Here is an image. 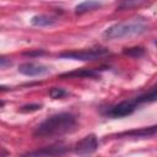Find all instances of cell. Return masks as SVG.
<instances>
[{
  "label": "cell",
  "mask_w": 157,
  "mask_h": 157,
  "mask_svg": "<svg viewBox=\"0 0 157 157\" xmlns=\"http://www.w3.org/2000/svg\"><path fill=\"white\" fill-rule=\"evenodd\" d=\"M77 124L76 117L71 113H58L48 117L44 121H42L36 130L33 131V136L50 139L65 135L71 132Z\"/></svg>",
  "instance_id": "cell-1"
},
{
  "label": "cell",
  "mask_w": 157,
  "mask_h": 157,
  "mask_svg": "<svg viewBox=\"0 0 157 157\" xmlns=\"http://www.w3.org/2000/svg\"><path fill=\"white\" fill-rule=\"evenodd\" d=\"M148 31V25L142 18H132L129 21H123L109 26L102 34L107 40H117L123 38H130L140 36Z\"/></svg>",
  "instance_id": "cell-2"
},
{
  "label": "cell",
  "mask_w": 157,
  "mask_h": 157,
  "mask_svg": "<svg viewBox=\"0 0 157 157\" xmlns=\"http://www.w3.org/2000/svg\"><path fill=\"white\" fill-rule=\"evenodd\" d=\"M108 49L104 48H94V49H87V50H72V52H64L60 53L59 56L64 59H74V60H81V61H91L96 60L105 54H108Z\"/></svg>",
  "instance_id": "cell-3"
},
{
  "label": "cell",
  "mask_w": 157,
  "mask_h": 157,
  "mask_svg": "<svg viewBox=\"0 0 157 157\" xmlns=\"http://www.w3.org/2000/svg\"><path fill=\"white\" fill-rule=\"evenodd\" d=\"M137 105H139V102L136 98L126 99V101H123L114 105H110L109 108H107L104 114L110 118H123V117H126V115H130L131 113H134Z\"/></svg>",
  "instance_id": "cell-4"
},
{
  "label": "cell",
  "mask_w": 157,
  "mask_h": 157,
  "mask_svg": "<svg viewBox=\"0 0 157 157\" xmlns=\"http://www.w3.org/2000/svg\"><path fill=\"white\" fill-rule=\"evenodd\" d=\"M50 70L48 66L43 65V64H39V63H32V61H27V63H23V64H20L18 65V72L22 74V75H26V76H29V77H33V76H43L45 74H48Z\"/></svg>",
  "instance_id": "cell-5"
},
{
  "label": "cell",
  "mask_w": 157,
  "mask_h": 157,
  "mask_svg": "<svg viewBox=\"0 0 157 157\" xmlns=\"http://www.w3.org/2000/svg\"><path fill=\"white\" fill-rule=\"evenodd\" d=\"M97 148H98V139L94 134H90V135L82 137L75 145V152L80 153V155L92 153Z\"/></svg>",
  "instance_id": "cell-6"
},
{
  "label": "cell",
  "mask_w": 157,
  "mask_h": 157,
  "mask_svg": "<svg viewBox=\"0 0 157 157\" xmlns=\"http://www.w3.org/2000/svg\"><path fill=\"white\" fill-rule=\"evenodd\" d=\"M66 151H67V147L56 145V146H48L40 150H36L33 152L25 155L23 157H60L64 153H66Z\"/></svg>",
  "instance_id": "cell-7"
},
{
  "label": "cell",
  "mask_w": 157,
  "mask_h": 157,
  "mask_svg": "<svg viewBox=\"0 0 157 157\" xmlns=\"http://www.w3.org/2000/svg\"><path fill=\"white\" fill-rule=\"evenodd\" d=\"M156 134V126H150V128H142V129H136V130H130L125 132H120L117 135V137H151Z\"/></svg>",
  "instance_id": "cell-8"
},
{
  "label": "cell",
  "mask_w": 157,
  "mask_h": 157,
  "mask_svg": "<svg viewBox=\"0 0 157 157\" xmlns=\"http://www.w3.org/2000/svg\"><path fill=\"white\" fill-rule=\"evenodd\" d=\"M31 23L37 27H48L56 23V20L49 15H36L31 18Z\"/></svg>",
  "instance_id": "cell-9"
},
{
  "label": "cell",
  "mask_w": 157,
  "mask_h": 157,
  "mask_svg": "<svg viewBox=\"0 0 157 157\" xmlns=\"http://www.w3.org/2000/svg\"><path fill=\"white\" fill-rule=\"evenodd\" d=\"M97 76H98V71H96V70L78 69V70H74V71H70V72H65L60 77L65 78V77H97Z\"/></svg>",
  "instance_id": "cell-10"
},
{
  "label": "cell",
  "mask_w": 157,
  "mask_h": 157,
  "mask_svg": "<svg viewBox=\"0 0 157 157\" xmlns=\"http://www.w3.org/2000/svg\"><path fill=\"white\" fill-rule=\"evenodd\" d=\"M102 4L101 2H98V1H83V2H81V4H78L76 7H75V12L77 13V15H80V13H85V12H87V11H91V10H94L96 7H99Z\"/></svg>",
  "instance_id": "cell-11"
},
{
  "label": "cell",
  "mask_w": 157,
  "mask_h": 157,
  "mask_svg": "<svg viewBox=\"0 0 157 157\" xmlns=\"http://www.w3.org/2000/svg\"><path fill=\"white\" fill-rule=\"evenodd\" d=\"M123 54L132 58H140L145 54V49L142 47H131V48H125L123 50Z\"/></svg>",
  "instance_id": "cell-12"
},
{
  "label": "cell",
  "mask_w": 157,
  "mask_h": 157,
  "mask_svg": "<svg viewBox=\"0 0 157 157\" xmlns=\"http://www.w3.org/2000/svg\"><path fill=\"white\" fill-rule=\"evenodd\" d=\"M66 94H67V92L64 88H61V87H52L49 90V96L52 98H55V99L56 98H63Z\"/></svg>",
  "instance_id": "cell-13"
},
{
  "label": "cell",
  "mask_w": 157,
  "mask_h": 157,
  "mask_svg": "<svg viewBox=\"0 0 157 157\" xmlns=\"http://www.w3.org/2000/svg\"><path fill=\"white\" fill-rule=\"evenodd\" d=\"M42 108V104H37V103H33V104H26V105H22L20 108V112L22 113H27V112H36V110H39Z\"/></svg>",
  "instance_id": "cell-14"
},
{
  "label": "cell",
  "mask_w": 157,
  "mask_h": 157,
  "mask_svg": "<svg viewBox=\"0 0 157 157\" xmlns=\"http://www.w3.org/2000/svg\"><path fill=\"white\" fill-rule=\"evenodd\" d=\"M11 65V60L4 55H0V69H5Z\"/></svg>",
  "instance_id": "cell-15"
},
{
  "label": "cell",
  "mask_w": 157,
  "mask_h": 157,
  "mask_svg": "<svg viewBox=\"0 0 157 157\" xmlns=\"http://www.w3.org/2000/svg\"><path fill=\"white\" fill-rule=\"evenodd\" d=\"M44 52L43 50H36V52H28V53H25V55H28V56H36V55H43Z\"/></svg>",
  "instance_id": "cell-16"
},
{
  "label": "cell",
  "mask_w": 157,
  "mask_h": 157,
  "mask_svg": "<svg viewBox=\"0 0 157 157\" xmlns=\"http://www.w3.org/2000/svg\"><path fill=\"white\" fill-rule=\"evenodd\" d=\"M0 91H7V87H5V86H0Z\"/></svg>",
  "instance_id": "cell-17"
},
{
  "label": "cell",
  "mask_w": 157,
  "mask_h": 157,
  "mask_svg": "<svg viewBox=\"0 0 157 157\" xmlns=\"http://www.w3.org/2000/svg\"><path fill=\"white\" fill-rule=\"evenodd\" d=\"M4 104H5V103H4L2 101H0V107H4Z\"/></svg>",
  "instance_id": "cell-18"
}]
</instances>
